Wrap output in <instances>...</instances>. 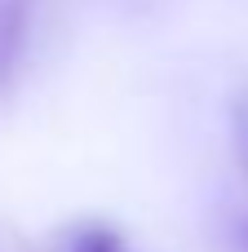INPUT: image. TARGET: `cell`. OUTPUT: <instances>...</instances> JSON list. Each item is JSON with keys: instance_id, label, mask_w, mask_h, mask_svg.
I'll return each mask as SVG.
<instances>
[{"instance_id": "6da1fadb", "label": "cell", "mask_w": 248, "mask_h": 252, "mask_svg": "<svg viewBox=\"0 0 248 252\" xmlns=\"http://www.w3.org/2000/svg\"><path fill=\"white\" fill-rule=\"evenodd\" d=\"M235 159H240V168L248 173V97L235 106Z\"/></svg>"}, {"instance_id": "7a4b0ae2", "label": "cell", "mask_w": 248, "mask_h": 252, "mask_svg": "<svg viewBox=\"0 0 248 252\" xmlns=\"http://www.w3.org/2000/svg\"><path fill=\"white\" fill-rule=\"evenodd\" d=\"M75 252H124L115 239H89V244H80Z\"/></svg>"}, {"instance_id": "3957f363", "label": "cell", "mask_w": 248, "mask_h": 252, "mask_svg": "<svg viewBox=\"0 0 248 252\" xmlns=\"http://www.w3.org/2000/svg\"><path fill=\"white\" fill-rule=\"evenodd\" d=\"M235 239H240V248L248 252V217H244V221H240V230H235Z\"/></svg>"}]
</instances>
